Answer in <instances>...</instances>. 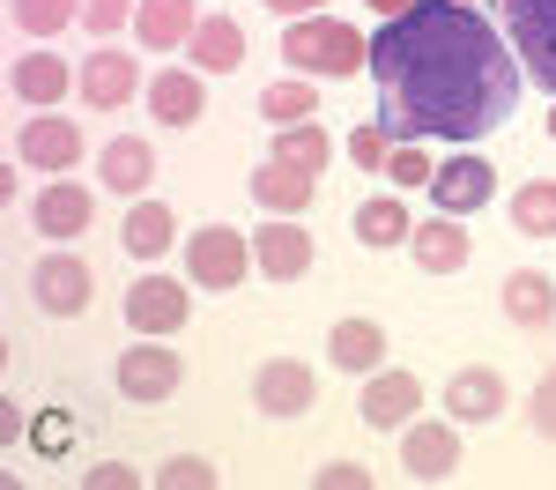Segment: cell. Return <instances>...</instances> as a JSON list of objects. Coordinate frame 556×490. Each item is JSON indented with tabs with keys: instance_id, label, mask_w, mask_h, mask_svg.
<instances>
[{
	"instance_id": "obj_1",
	"label": "cell",
	"mask_w": 556,
	"mask_h": 490,
	"mask_svg": "<svg viewBox=\"0 0 556 490\" xmlns=\"http://www.w3.org/2000/svg\"><path fill=\"white\" fill-rule=\"evenodd\" d=\"M519 75H527L519 52L468 0H416L408 15H386L371 38L379 127L393 141L468 149L482 134H497L519 104Z\"/></svg>"
},
{
	"instance_id": "obj_2",
	"label": "cell",
	"mask_w": 556,
	"mask_h": 490,
	"mask_svg": "<svg viewBox=\"0 0 556 490\" xmlns=\"http://www.w3.org/2000/svg\"><path fill=\"white\" fill-rule=\"evenodd\" d=\"M282 60L298 75H356V67H371V38L349 30L342 15H304L282 30Z\"/></svg>"
},
{
	"instance_id": "obj_3",
	"label": "cell",
	"mask_w": 556,
	"mask_h": 490,
	"mask_svg": "<svg viewBox=\"0 0 556 490\" xmlns=\"http://www.w3.org/2000/svg\"><path fill=\"white\" fill-rule=\"evenodd\" d=\"M253 246H245V230H230V223H201L193 238H186V275H193V290H238L245 275H253Z\"/></svg>"
},
{
	"instance_id": "obj_4",
	"label": "cell",
	"mask_w": 556,
	"mask_h": 490,
	"mask_svg": "<svg viewBox=\"0 0 556 490\" xmlns=\"http://www.w3.org/2000/svg\"><path fill=\"white\" fill-rule=\"evenodd\" d=\"M497 8H505V30H513L527 83H542L556 97V0H497Z\"/></svg>"
},
{
	"instance_id": "obj_5",
	"label": "cell",
	"mask_w": 556,
	"mask_h": 490,
	"mask_svg": "<svg viewBox=\"0 0 556 490\" xmlns=\"http://www.w3.org/2000/svg\"><path fill=\"white\" fill-rule=\"evenodd\" d=\"M112 379H119L127 401H172L186 364H178V350H164V335H134V350H119V372Z\"/></svg>"
},
{
	"instance_id": "obj_6",
	"label": "cell",
	"mask_w": 556,
	"mask_h": 490,
	"mask_svg": "<svg viewBox=\"0 0 556 490\" xmlns=\"http://www.w3.org/2000/svg\"><path fill=\"white\" fill-rule=\"evenodd\" d=\"M186 312H193V290L172 282V275H141V282H127V327L134 335H164V342H172L178 327H186Z\"/></svg>"
},
{
	"instance_id": "obj_7",
	"label": "cell",
	"mask_w": 556,
	"mask_h": 490,
	"mask_svg": "<svg viewBox=\"0 0 556 490\" xmlns=\"http://www.w3.org/2000/svg\"><path fill=\"white\" fill-rule=\"evenodd\" d=\"M401 468L416 483H445L460 468V424H438V416H416L401 424Z\"/></svg>"
},
{
	"instance_id": "obj_8",
	"label": "cell",
	"mask_w": 556,
	"mask_h": 490,
	"mask_svg": "<svg viewBox=\"0 0 556 490\" xmlns=\"http://www.w3.org/2000/svg\"><path fill=\"white\" fill-rule=\"evenodd\" d=\"M490 193H497V172H490L475 149H453V156L430 172V201H438L445 216H475V209H490Z\"/></svg>"
},
{
	"instance_id": "obj_9",
	"label": "cell",
	"mask_w": 556,
	"mask_h": 490,
	"mask_svg": "<svg viewBox=\"0 0 556 490\" xmlns=\"http://www.w3.org/2000/svg\"><path fill=\"white\" fill-rule=\"evenodd\" d=\"M89 290H97V275H89L75 253H45L38 275H30V305H38L45 319H75V312L89 305Z\"/></svg>"
},
{
	"instance_id": "obj_10",
	"label": "cell",
	"mask_w": 556,
	"mask_h": 490,
	"mask_svg": "<svg viewBox=\"0 0 556 490\" xmlns=\"http://www.w3.org/2000/svg\"><path fill=\"white\" fill-rule=\"evenodd\" d=\"M15 164H23V172H75V164H83V127L38 112L30 127L15 134Z\"/></svg>"
},
{
	"instance_id": "obj_11",
	"label": "cell",
	"mask_w": 556,
	"mask_h": 490,
	"mask_svg": "<svg viewBox=\"0 0 556 490\" xmlns=\"http://www.w3.org/2000/svg\"><path fill=\"white\" fill-rule=\"evenodd\" d=\"M356 409H364V424H371V431H401V424H416V409H424V379H416V372H371V379H364V401H356Z\"/></svg>"
},
{
	"instance_id": "obj_12",
	"label": "cell",
	"mask_w": 556,
	"mask_h": 490,
	"mask_svg": "<svg viewBox=\"0 0 556 490\" xmlns=\"http://www.w3.org/2000/svg\"><path fill=\"white\" fill-rule=\"evenodd\" d=\"M30 223H38L45 238H60V246H67V238H83L89 223H97V193H89L83 178H52L38 201H30Z\"/></svg>"
},
{
	"instance_id": "obj_13",
	"label": "cell",
	"mask_w": 556,
	"mask_h": 490,
	"mask_svg": "<svg viewBox=\"0 0 556 490\" xmlns=\"http://www.w3.org/2000/svg\"><path fill=\"white\" fill-rule=\"evenodd\" d=\"M253 409L260 416H304V409H312V364L267 356V364L253 372Z\"/></svg>"
},
{
	"instance_id": "obj_14",
	"label": "cell",
	"mask_w": 556,
	"mask_h": 490,
	"mask_svg": "<svg viewBox=\"0 0 556 490\" xmlns=\"http://www.w3.org/2000/svg\"><path fill=\"white\" fill-rule=\"evenodd\" d=\"M75 89H83V104L89 112H119L134 89H141V67H134V52H89L83 60V75H75Z\"/></svg>"
},
{
	"instance_id": "obj_15",
	"label": "cell",
	"mask_w": 556,
	"mask_h": 490,
	"mask_svg": "<svg viewBox=\"0 0 556 490\" xmlns=\"http://www.w3.org/2000/svg\"><path fill=\"white\" fill-rule=\"evenodd\" d=\"M460 223H468V216H445V209H438L430 223L408 230V253H416L424 275H460V267H468L475 246H468V230H460Z\"/></svg>"
},
{
	"instance_id": "obj_16",
	"label": "cell",
	"mask_w": 556,
	"mask_h": 490,
	"mask_svg": "<svg viewBox=\"0 0 556 490\" xmlns=\"http://www.w3.org/2000/svg\"><path fill=\"white\" fill-rule=\"evenodd\" d=\"M253 261L267 282H298L312 267V238L298 230V216H267V230H253Z\"/></svg>"
},
{
	"instance_id": "obj_17",
	"label": "cell",
	"mask_w": 556,
	"mask_h": 490,
	"mask_svg": "<svg viewBox=\"0 0 556 490\" xmlns=\"http://www.w3.org/2000/svg\"><path fill=\"white\" fill-rule=\"evenodd\" d=\"M445 409H453V424H490V416L513 409V394H505V379L490 364H460L453 387H445Z\"/></svg>"
},
{
	"instance_id": "obj_18",
	"label": "cell",
	"mask_w": 556,
	"mask_h": 490,
	"mask_svg": "<svg viewBox=\"0 0 556 490\" xmlns=\"http://www.w3.org/2000/svg\"><path fill=\"white\" fill-rule=\"evenodd\" d=\"M312 193H319V178L304 172V164H290V156H267V164L253 172V201L267 209V216H304Z\"/></svg>"
},
{
	"instance_id": "obj_19",
	"label": "cell",
	"mask_w": 556,
	"mask_h": 490,
	"mask_svg": "<svg viewBox=\"0 0 556 490\" xmlns=\"http://www.w3.org/2000/svg\"><path fill=\"white\" fill-rule=\"evenodd\" d=\"M193 30H201V8H193V0H141V8H134L141 52H186Z\"/></svg>"
},
{
	"instance_id": "obj_20",
	"label": "cell",
	"mask_w": 556,
	"mask_h": 490,
	"mask_svg": "<svg viewBox=\"0 0 556 490\" xmlns=\"http://www.w3.org/2000/svg\"><path fill=\"white\" fill-rule=\"evenodd\" d=\"M186 60L201 75H230V67H245V30L230 15H201V30L186 38Z\"/></svg>"
},
{
	"instance_id": "obj_21",
	"label": "cell",
	"mask_w": 556,
	"mask_h": 490,
	"mask_svg": "<svg viewBox=\"0 0 556 490\" xmlns=\"http://www.w3.org/2000/svg\"><path fill=\"white\" fill-rule=\"evenodd\" d=\"M104 193H127V201H141L149 193V178H156V156H149V141L141 134H119V141H104Z\"/></svg>"
},
{
	"instance_id": "obj_22",
	"label": "cell",
	"mask_w": 556,
	"mask_h": 490,
	"mask_svg": "<svg viewBox=\"0 0 556 490\" xmlns=\"http://www.w3.org/2000/svg\"><path fill=\"white\" fill-rule=\"evenodd\" d=\"M327 356H334V372H379L386 364V327L379 319H334V335H327Z\"/></svg>"
},
{
	"instance_id": "obj_23",
	"label": "cell",
	"mask_w": 556,
	"mask_h": 490,
	"mask_svg": "<svg viewBox=\"0 0 556 490\" xmlns=\"http://www.w3.org/2000/svg\"><path fill=\"white\" fill-rule=\"evenodd\" d=\"M149 120L193 127V120H201V67H164V75L149 83Z\"/></svg>"
},
{
	"instance_id": "obj_24",
	"label": "cell",
	"mask_w": 556,
	"mask_h": 490,
	"mask_svg": "<svg viewBox=\"0 0 556 490\" xmlns=\"http://www.w3.org/2000/svg\"><path fill=\"white\" fill-rule=\"evenodd\" d=\"M8 83H15V97H23V104H38V112H52V104L67 97V83H75V75H67V60H60V52H23Z\"/></svg>"
},
{
	"instance_id": "obj_25",
	"label": "cell",
	"mask_w": 556,
	"mask_h": 490,
	"mask_svg": "<svg viewBox=\"0 0 556 490\" xmlns=\"http://www.w3.org/2000/svg\"><path fill=\"white\" fill-rule=\"evenodd\" d=\"M119 238H127L134 261H164V253H172V238H178V216L164 209V201H149V193H141V201L127 209V230H119Z\"/></svg>"
},
{
	"instance_id": "obj_26",
	"label": "cell",
	"mask_w": 556,
	"mask_h": 490,
	"mask_svg": "<svg viewBox=\"0 0 556 490\" xmlns=\"http://www.w3.org/2000/svg\"><path fill=\"white\" fill-rule=\"evenodd\" d=\"M505 319H513V327H549L556 319V282L542 275V267L505 275Z\"/></svg>"
},
{
	"instance_id": "obj_27",
	"label": "cell",
	"mask_w": 556,
	"mask_h": 490,
	"mask_svg": "<svg viewBox=\"0 0 556 490\" xmlns=\"http://www.w3.org/2000/svg\"><path fill=\"white\" fill-rule=\"evenodd\" d=\"M408 230H416V216H408V209H401V193H379V201H364V209H356V238H364V246H401V238H408Z\"/></svg>"
},
{
	"instance_id": "obj_28",
	"label": "cell",
	"mask_w": 556,
	"mask_h": 490,
	"mask_svg": "<svg viewBox=\"0 0 556 490\" xmlns=\"http://www.w3.org/2000/svg\"><path fill=\"white\" fill-rule=\"evenodd\" d=\"M513 230L556 238V178H527V186L513 193Z\"/></svg>"
},
{
	"instance_id": "obj_29",
	"label": "cell",
	"mask_w": 556,
	"mask_h": 490,
	"mask_svg": "<svg viewBox=\"0 0 556 490\" xmlns=\"http://www.w3.org/2000/svg\"><path fill=\"white\" fill-rule=\"evenodd\" d=\"M312 112H319V97H312V83H267L260 89V120H267V127H304V120H312Z\"/></svg>"
},
{
	"instance_id": "obj_30",
	"label": "cell",
	"mask_w": 556,
	"mask_h": 490,
	"mask_svg": "<svg viewBox=\"0 0 556 490\" xmlns=\"http://www.w3.org/2000/svg\"><path fill=\"white\" fill-rule=\"evenodd\" d=\"M275 156H290V164H304V172H327L334 164V134L327 127H275Z\"/></svg>"
},
{
	"instance_id": "obj_31",
	"label": "cell",
	"mask_w": 556,
	"mask_h": 490,
	"mask_svg": "<svg viewBox=\"0 0 556 490\" xmlns=\"http://www.w3.org/2000/svg\"><path fill=\"white\" fill-rule=\"evenodd\" d=\"M15 8V30L30 38H60L67 23H83V0H8Z\"/></svg>"
},
{
	"instance_id": "obj_32",
	"label": "cell",
	"mask_w": 556,
	"mask_h": 490,
	"mask_svg": "<svg viewBox=\"0 0 556 490\" xmlns=\"http://www.w3.org/2000/svg\"><path fill=\"white\" fill-rule=\"evenodd\" d=\"M430 172H438V164L424 156V141H393V156H386L379 178H393V186L408 193V186H430Z\"/></svg>"
},
{
	"instance_id": "obj_33",
	"label": "cell",
	"mask_w": 556,
	"mask_h": 490,
	"mask_svg": "<svg viewBox=\"0 0 556 490\" xmlns=\"http://www.w3.org/2000/svg\"><path fill=\"white\" fill-rule=\"evenodd\" d=\"M134 8L141 0H83V23L97 30V45H112L119 30H134Z\"/></svg>"
},
{
	"instance_id": "obj_34",
	"label": "cell",
	"mask_w": 556,
	"mask_h": 490,
	"mask_svg": "<svg viewBox=\"0 0 556 490\" xmlns=\"http://www.w3.org/2000/svg\"><path fill=\"white\" fill-rule=\"evenodd\" d=\"M386 156H393V134H386V127H356V134H349V164L386 172Z\"/></svg>"
},
{
	"instance_id": "obj_35",
	"label": "cell",
	"mask_w": 556,
	"mask_h": 490,
	"mask_svg": "<svg viewBox=\"0 0 556 490\" xmlns=\"http://www.w3.org/2000/svg\"><path fill=\"white\" fill-rule=\"evenodd\" d=\"M164 483H172V490H208L215 468H208V461H193V453H178V461H164Z\"/></svg>"
},
{
	"instance_id": "obj_36",
	"label": "cell",
	"mask_w": 556,
	"mask_h": 490,
	"mask_svg": "<svg viewBox=\"0 0 556 490\" xmlns=\"http://www.w3.org/2000/svg\"><path fill=\"white\" fill-rule=\"evenodd\" d=\"M312 483H319V490H364V483H371V468H356V461H327Z\"/></svg>"
},
{
	"instance_id": "obj_37",
	"label": "cell",
	"mask_w": 556,
	"mask_h": 490,
	"mask_svg": "<svg viewBox=\"0 0 556 490\" xmlns=\"http://www.w3.org/2000/svg\"><path fill=\"white\" fill-rule=\"evenodd\" d=\"M527 416H534V431H542V439H556V372L534 387V409H527Z\"/></svg>"
},
{
	"instance_id": "obj_38",
	"label": "cell",
	"mask_w": 556,
	"mask_h": 490,
	"mask_svg": "<svg viewBox=\"0 0 556 490\" xmlns=\"http://www.w3.org/2000/svg\"><path fill=\"white\" fill-rule=\"evenodd\" d=\"M83 483H89V490H104V483H112V490H134L141 476H134V468H112V461H104V468H83Z\"/></svg>"
},
{
	"instance_id": "obj_39",
	"label": "cell",
	"mask_w": 556,
	"mask_h": 490,
	"mask_svg": "<svg viewBox=\"0 0 556 490\" xmlns=\"http://www.w3.org/2000/svg\"><path fill=\"white\" fill-rule=\"evenodd\" d=\"M282 23H304V15H327V0H267Z\"/></svg>"
},
{
	"instance_id": "obj_40",
	"label": "cell",
	"mask_w": 556,
	"mask_h": 490,
	"mask_svg": "<svg viewBox=\"0 0 556 490\" xmlns=\"http://www.w3.org/2000/svg\"><path fill=\"white\" fill-rule=\"evenodd\" d=\"M364 8H371V15H379V23H386V15H408L416 0H364Z\"/></svg>"
},
{
	"instance_id": "obj_41",
	"label": "cell",
	"mask_w": 556,
	"mask_h": 490,
	"mask_svg": "<svg viewBox=\"0 0 556 490\" xmlns=\"http://www.w3.org/2000/svg\"><path fill=\"white\" fill-rule=\"evenodd\" d=\"M549 141H556V112H549Z\"/></svg>"
},
{
	"instance_id": "obj_42",
	"label": "cell",
	"mask_w": 556,
	"mask_h": 490,
	"mask_svg": "<svg viewBox=\"0 0 556 490\" xmlns=\"http://www.w3.org/2000/svg\"><path fill=\"white\" fill-rule=\"evenodd\" d=\"M468 8H475V0H468Z\"/></svg>"
}]
</instances>
